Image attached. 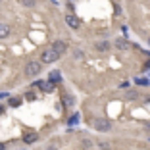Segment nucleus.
Masks as SVG:
<instances>
[{
    "label": "nucleus",
    "instance_id": "f257e3e1",
    "mask_svg": "<svg viewBox=\"0 0 150 150\" xmlns=\"http://www.w3.org/2000/svg\"><path fill=\"white\" fill-rule=\"evenodd\" d=\"M40 69H42V64L40 62H29L25 66V75L27 77H37L40 73Z\"/></svg>",
    "mask_w": 150,
    "mask_h": 150
},
{
    "label": "nucleus",
    "instance_id": "f03ea898",
    "mask_svg": "<svg viewBox=\"0 0 150 150\" xmlns=\"http://www.w3.org/2000/svg\"><path fill=\"white\" fill-rule=\"evenodd\" d=\"M58 58H60V54H56L52 48L42 50V54H40V64H54Z\"/></svg>",
    "mask_w": 150,
    "mask_h": 150
},
{
    "label": "nucleus",
    "instance_id": "7ed1b4c3",
    "mask_svg": "<svg viewBox=\"0 0 150 150\" xmlns=\"http://www.w3.org/2000/svg\"><path fill=\"white\" fill-rule=\"evenodd\" d=\"M93 125H94L96 131H102V133H106V131H110V129H112L110 121H106V119H94Z\"/></svg>",
    "mask_w": 150,
    "mask_h": 150
},
{
    "label": "nucleus",
    "instance_id": "20e7f679",
    "mask_svg": "<svg viewBox=\"0 0 150 150\" xmlns=\"http://www.w3.org/2000/svg\"><path fill=\"white\" fill-rule=\"evenodd\" d=\"M21 141L25 142V144H33V142L39 141V133H35V131H25V133H23V137H21Z\"/></svg>",
    "mask_w": 150,
    "mask_h": 150
},
{
    "label": "nucleus",
    "instance_id": "39448f33",
    "mask_svg": "<svg viewBox=\"0 0 150 150\" xmlns=\"http://www.w3.org/2000/svg\"><path fill=\"white\" fill-rule=\"evenodd\" d=\"M66 23L71 27V29H79L81 27V21H79V18H77L75 13H67L66 16Z\"/></svg>",
    "mask_w": 150,
    "mask_h": 150
},
{
    "label": "nucleus",
    "instance_id": "423d86ee",
    "mask_svg": "<svg viewBox=\"0 0 150 150\" xmlns=\"http://www.w3.org/2000/svg\"><path fill=\"white\" fill-rule=\"evenodd\" d=\"M33 85H35V87H39L42 93H52V91H54V85L50 83V81H35Z\"/></svg>",
    "mask_w": 150,
    "mask_h": 150
},
{
    "label": "nucleus",
    "instance_id": "0eeeda50",
    "mask_svg": "<svg viewBox=\"0 0 150 150\" xmlns=\"http://www.w3.org/2000/svg\"><path fill=\"white\" fill-rule=\"evenodd\" d=\"M52 50H54L56 54H64V52L67 50V44L64 42V40H56V42L52 44Z\"/></svg>",
    "mask_w": 150,
    "mask_h": 150
},
{
    "label": "nucleus",
    "instance_id": "6e6552de",
    "mask_svg": "<svg viewBox=\"0 0 150 150\" xmlns=\"http://www.w3.org/2000/svg\"><path fill=\"white\" fill-rule=\"evenodd\" d=\"M12 35V27L8 23H0V39H8Z\"/></svg>",
    "mask_w": 150,
    "mask_h": 150
},
{
    "label": "nucleus",
    "instance_id": "1a4fd4ad",
    "mask_svg": "<svg viewBox=\"0 0 150 150\" xmlns=\"http://www.w3.org/2000/svg\"><path fill=\"white\" fill-rule=\"evenodd\" d=\"M21 102H23L21 96H8V106H12V108H19Z\"/></svg>",
    "mask_w": 150,
    "mask_h": 150
},
{
    "label": "nucleus",
    "instance_id": "9d476101",
    "mask_svg": "<svg viewBox=\"0 0 150 150\" xmlns=\"http://www.w3.org/2000/svg\"><path fill=\"white\" fill-rule=\"evenodd\" d=\"M115 48H119V50H131V42H127L125 39H117V40H115Z\"/></svg>",
    "mask_w": 150,
    "mask_h": 150
},
{
    "label": "nucleus",
    "instance_id": "9b49d317",
    "mask_svg": "<svg viewBox=\"0 0 150 150\" xmlns=\"http://www.w3.org/2000/svg\"><path fill=\"white\" fill-rule=\"evenodd\" d=\"M48 81H50L52 85L60 83V81H62V75H60V71H50V75H48Z\"/></svg>",
    "mask_w": 150,
    "mask_h": 150
},
{
    "label": "nucleus",
    "instance_id": "f8f14e48",
    "mask_svg": "<svg viewBox=\"0 0 150 150\" xmlns=\"http://www.w3.org/2000/svg\"><path fill=\"white\" fill-rule=\"evenodd\" d=\"M108 48H110V44H108L106 40H98L96 42V50H100V52H106Z\"/></svg>",
    "mask_w": 150,
    "mask_h": 150
},
{
    "label": "nucleus",
    "instance_id": "ddd939ff",
    "mask_svg": "<svg viewBox=\"0 0 150 150\" xmlns=\"http://www.w3.org/2000/svg\"><path fill=\"white\" fill-rule=\"evenodd\" d=\"M23 96H25V100H29V102H33V100H35V98H37V94H35V93H33V91H27V93H25V94H23Z\"/></svg>",
    "mask_w": 150,
    "mask_h": 150
},
{
    "label": "nucleus",
    "instance_id": "4468645a",
    "mask_svg": "<svg viewBox=\"0 0 150 150\" xmlns=\"http://www.w3.org/2000/svg\"><path fill=\"white\" fill-rule=\"evenodd\" d=\"M64 104H66V106H71V104H73V98H71L69 94H66V96H64Z\"/></svg>",
    "mask_w": 150,
    "mask_h": 150
},
{
    "label": "nucleus",
    "instance_id": "2eb2a0df",
    "mask_svg": "<svg viewBox=\"0 0 150 150\" xmlns=\"http://www.w3.org/2000/svg\"><path fill=\"white\" fill-rule=\"evenodd\" d=\"M77 121H79V115H77V114H73V115H71V119H69V125H75Z\"/></svg>",
    "mask_w": 150,
    "mask_h": 150
},
{
    "label": "nucleus",
    "instance_id": "dca6fc26",
    "mask_svg": "<svg viewBox=\"0 0 150 150\" xmlns=\"http://www.w3.org/2000/svg\"><path fill=\"white\" fill-rule=\"evenodd\" d=\"M88 146H91V141H88V139H85V141L81 142V148H83V150H87Z\"/></svg>",
    "mask_w": 150,
    "mask_h": 150
},
{
    "label": "nucleus",
    "instance_id": "f3484780",
    "mask_svg": "<svg viewBox=\"0 0 150 150\" xmlns=\"http://www.w3.org/2000/svg\"><path fill=\"white\" fill-rule=\"evenodd\" d=\"M148 83H150V81L144 79V77H139V79H137V85H148Z\"/></svg>",
    "mask_w": 150,
    "mask_h": 150
},
{
    "label": "nucleus",
    "instance_id": "a211bd4d",
    "mask_svg": "<svg viewBox=\"0 0 150 150\" xmlns=\"http://www.w3.org/2000/svg\"><path fill=\"white\" fill-rule=\"evenodd\" d=\"M21 4L23 6H33V4H35V0H21Z\"/></svg>",
    "mask_w": 150,
    "mask_h": 150
},
{
    "label": "nucleus",
    "instance_id": "6ab92c4d",
    "mask_svg": "<svg viewBox=\"0 0 150 150\" xmlns=\"http://www.w3.org/2000/svg\"><path fill=\"white\" fill-rule=\"evenodd\" d=\"M4 114H6V106L0 102V115H4Z\"/></svg>",
    "mask_w": 150,
    "mask_h": 150
},
{
    "label": "nucleus",
    "instance_id": "aec40b11",
    "mask_svg": "<svg viewBox=\"0 0 150 150\" xmlns=\"http://www.w3.org/2000/svg\"><path fill=\"white\" fill-rule=\"evenodd\" d=\"M127 96H129V98H131V100H133V98H137V93H135V91H131V93H129Z\"/></svg>",
    "mask_w": 150,
    "mask_h": 150
},
{
    "label": "nucleus",
    "instance_id": "412c9836",
    "mask_svg": "<svg viewBox=\"0 0 150 150\" xmlns=\"http://www.w3.org/2000/svg\"><path fill=\"white\" fill-rule=\"evenodd\" d=\"M8 96H10L8 93H0V100H4V98H8Z\"/></svg>",
    "mask_w": 150,
    "mask_h": 150
},
{
    "label": "nucleus",
    "instance_id": "4be33fe9",
    "mask_svg": "<svg viewBox=\"0 0 150 150\" xmlns=\"http://www.w3.org/2000/svg\"><path fill=\"white\" fill-rule=\"evenodd\" d=\"M0 150H6V144H4V142H0Z\"/></svg>",
    "mask_w": 150,
    "mask_h": 150
}]
</instances>
